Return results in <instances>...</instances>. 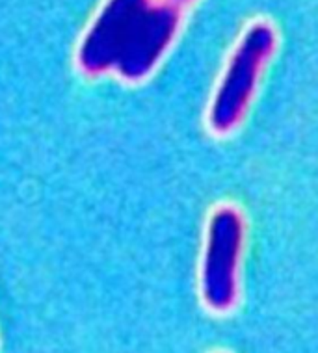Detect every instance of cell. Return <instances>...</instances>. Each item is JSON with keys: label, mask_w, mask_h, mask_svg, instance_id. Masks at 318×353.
<instances>
[{"label": "cell", "mask_w": 318, "mask_h": 353, "mask_svg": "<svg viewBox=\"0 0 318 353\" xmlns=\"http://www.w3.org/2000/svg\"><path fill=\"white\" fill-rule=\"evenodd\" d=\"M179 26V13L164 0H108L82 39L79 63L88 74L114 73L141 80L151 73Z\"/></svg>", "instance_id": "6da1fadb"}, {"label": "cell", "mask_w": 318, "mask_h": 353, "mask_svg": "<svg viewBox=\"0 0 318 353\" xmlns=\"http://www.w3.org/2000/svg\"><path fill=\"white\" fill-rule=\"evenodd\" d=\"M274 47V30L266 23L259 21L246 30L208 103L207 128L210 134L226 138L244 125Z\"/></svg>", "instance_id": "7a4b0ae2"}, {"label": "cell", "mask_w": 318, "mask_h": 353, "mask_svg": "<svg viewBox=\"0 0 318 353\" xmlns=\"http://www.w3.org/2000/svg\"><path fill=\"white\" fill-rule=\"evenodd\" d=\"M248 242V219L239 205L220 203L208 214L199 290L208 311L226 314L239 303L240 270Z\"/></svg>", "instance_id": "3957f363"}]
</instances>
